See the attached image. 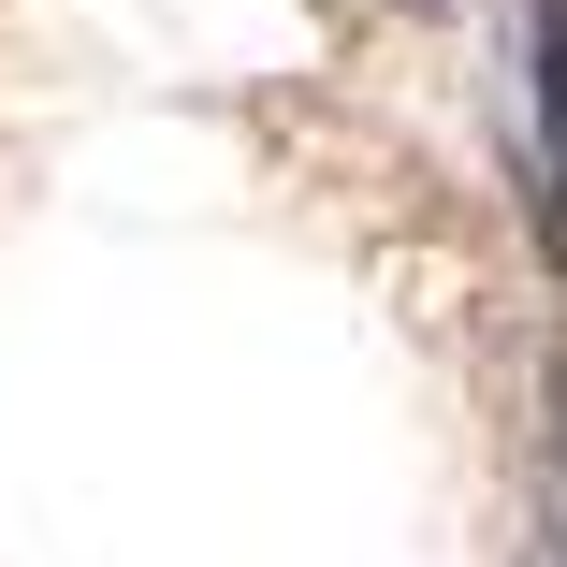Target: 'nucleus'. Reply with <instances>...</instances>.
Masks as SVG:
<instances>
[{
    "label": "nucleus",
    "instance_id": "obj_1",
    "mask_svg": "<svg viewBox=\"0 0 567 567\" xmlns=\"http://www.w3.org/2000/svg\"><path fill=\"white\" fill-rule=\"evenodd\" d=\"M524 189L567 262V0H524Z\"/></svg>",
    "mask_w": 567,
    "mask_h": 567
}]
</instances>
